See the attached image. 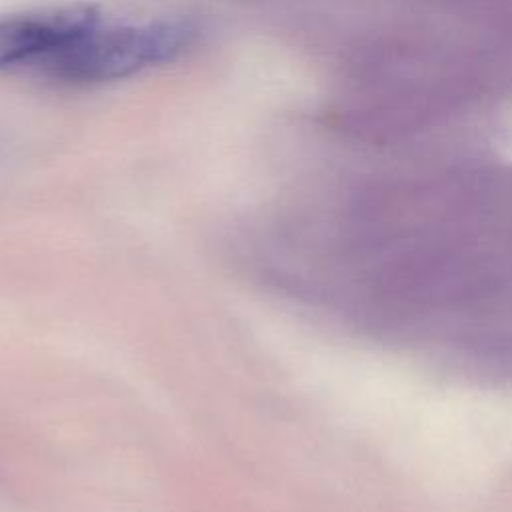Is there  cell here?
<instances>
[{"label":"cell","mask_w":512,"mask_h":512,"mask_svg":"<svg viewBox=\"0 0 512 512\" xmlns=\"http://www.w3.org/2000/svg\"><path fill=\"white\" fill-rule=\"evenodd\" d=\"M100 20L88 4L0 14V70H38L74 36Z\"/></svg>","instance_id":"cell-2"},{"label":"cell","mask_w":512,"mask_h":512,"mask_svg":"<svg viewBox=\"0 0 512 512\" xmlns=\"http://www.w3.org/2000/svg\"><path fill=\"white\" fill-rule=\"evenodd\" d=\"M190 36V28L182 22L112 26L98 20L50 56L38 72L74 84L118 80L172 60Z\"/></svg>","instance_id":"cell-1"}]
</instances>
